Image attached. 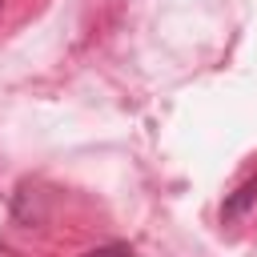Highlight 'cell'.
Returning a JSON list of instances; mask_svg holds the SVG:
<instances>
[{
    "label": "cell",
    "instance_id": "2",
    "mask_svg": "<svg viewBox=\"0 0 257 257\" xmlns=\"http://www.w3.org/2000/svg\"><path fill=\"white\" fill-rule=\"evenodd\" d=\"M84 257H133V249L128 245H100V249H92V253H84Z\"/></svg>",
    "mask_w": 257,
    "mask_h": 257
},
{
    "label": "cell",
    "instance_id": "1",
    "mask_svg": "<svg viewBox=\"0 0 257 257\" xmlns=\"http://www.w3.org/2000/svg\"><path fill=\"white\" fill-rule=\"evenodd\" d=\"M253 201H257V177H249V181H245V185H241V189H237V193L221 205V217H225V221H237V217H241Z\"/></svg>",
    "mask_w": 257,
    "mask_h": 257
},
{
    "label": "cell",
    "instance_id": "3",
    "mask_svg": "<svg viewBox=\"0 0 257 257\" xmlns=\"http://www.w3.org/2000/svg\"><path fill=\"white\" fill-rule=\"evenodd\" d=\"M0 4H4V0H0Z\"/></svg>",
    "mask_w": 257,
    "mask_h": 257
}]
</instances>
